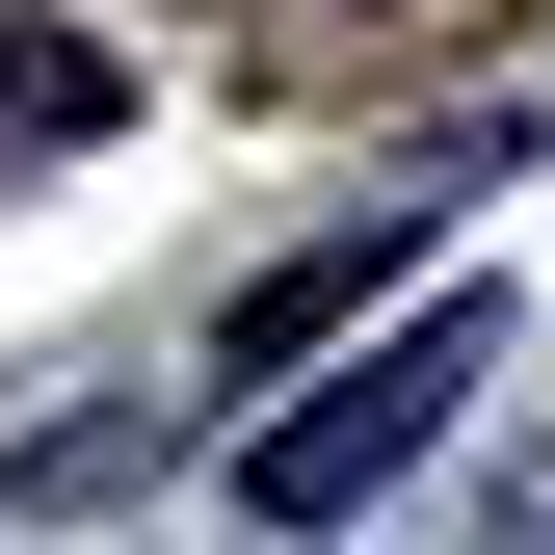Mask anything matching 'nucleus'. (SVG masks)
I'll return each mask as SVG.
<instances>
[{"label":"nucleus","instance_id":"obj_1","mask_svg":"<svg viewBox=\"0 0 555 555\" xmlns=\"http://www.w3.org/2000/svg\"><path fill=\"white\" fill-rule=\"evenodd\" d=\"M476 371H503V318H476V292H424L397 344H344V371H292V397L238 424V529H371L397 476L450 450V397H476Z\"/></svg>","mask_w":555,"mask_h":555}]
</instances>
